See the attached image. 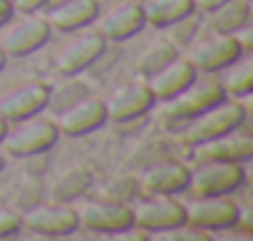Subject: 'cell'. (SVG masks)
Segmentation results:
<instances>
[{"label":"cell","mask_w":253,"mask_h":241,"mask_svg":"<svg viewBox=\"0 0 253 241\" xmlns=\"http://www.w3.org/2000/svg\"><path fill=\"white\" fill-rule=\"evenodd\" d=\"M18 127L13 132L5 135V142H8V149L10 154L15 157H35V154H42L47 152L57 137H60V130L55 122L45 117H28L23 122H15Z\"/></svg>","instance_id":"8992f818"},{"label":"cell","mask_w":253,"mask_h":241,"mask_svg":"<svg viewBox=\"0 0 253 241\" xmlns=\"http://www.w3.org/2000/svg\"><path fill=\"white\" fill-rule=\"evenodd\" d=\"M144 25H147V20H144V13H142L139 3H122V5L112 8L99 20V30L97 33L104 40L122 43V40H129L137 33H142Z\"/></svg>","instance_id":"ac0fdd59"},{"label":"cell","mask_w":253,"mask_h":241,"mask_svg":"<svg viewBox=\"0 0 253 241\" xmlns=\"http://www.w3.org/2000/svg\"><path fill=\"white\" fill-rule=\"evenodd\" d=\"M87 184H89V174L84 169H70L57 182L55 194H57V199H75V196H80L87 189Z\"/></svg>","instance_id":"cb8c5ba5"},{"label":"cell","mask_w":253,"mask_h":241,"mask_svg":"<svg viewBox=\"0 0 253 241\" xmlns=\"http://www.w3.org/2000/svg\"><path fill=\"white\" fill-rule=\"evenodd\" d=\"M20 219L25 229L40 236H70L80 229L77 209H70L65 204H40Z\"/></svg>","instance_id":"8fae6325"},{"label":"cell","mask_w":253,"mask_h":241,"mask_svg":"<svg viewBox=\"0 0 253 241\" xmlns=\"http://www.w3.org/2000/svg\"><path fill=\"white\" fill-rule=\"evenodd\" d=\"M191 3H194V10H199V13H213L226 0H191Z\"/></svg>","instance_id":"f1b7e54d"},{"label":"cell","mask_w":253,"mask_h":241,"mask_svg":"<svg viewBox=\"0 0 253 241\" xmlns=\"http://www.w3.org/2000/svg\"><path fill=\"white\" fill-rule=\"evenodd\" d=\"M209 28L213 33L233 35L243 25L251 23V0H226L213 13H209Z\"/></svg>","instance_id":"ffe728a7"},{"label":"cell","mask_w":253,"mask_h":241,"mask_svg":"<svg viewBox=\"0 0 253 241\" xmlns=\"http://www.w3.org/2000/svg\"><path fill=\"white\" fill-rule=\"evenodd\" d=\"M5 62H8V55H5V50H3V48H0V70L5 67Z\"/></svg>","instance_id":"1f68e13d"},{"label":"cell","mask_w":253,"mask_h":241,"mask_svg":"<svg viewBox=\"0 0 253 241\" xmlns=\"http://www.w3.org/2000/svg\"><path fill=\"white\" fill-rule=\"evenodd\" d=\"M132 219L144 231H164L186 224V209L181 201H176L169 194H147L144 199H137L129 204Z\"/></svg>","instance_id":"5b68a950"},{"label":"cell","mask_w":253,"mask_h":241,"mask_svg":"<svg viewBox=\"0 0 253 241\" xmlns=\"http://www.w3.org/2000/svg\"><path fill=\"white\" fill-rule=\"evenodd\" d=\"M139 5H142L144 20L152 23L154 28H169L171 23H176L179 18L194 10L191 0H144Z\"/></svg>","instance_id":"44dd1931"},{"label":"cell","mask_w":253,"mask_h":241,"mask_svg":"<svg viewBox=\"0 0 253 241\" xmlns=\"http://www.w3.org/2000/svg\"><path fill=\"white\" fill-rule=\"evenodd\" d=\"M189 174H191V169L184 162L162 159L142 174V189L147 194H169V196H174V194L186 192Z\"/></svg>","instance_id":"e0dca14e"},{"label":"cell","mask_w":253,"mask_h":241,"mask_svg":"<svg viewBox=\"0 0 253 241\" xmlns=\"http://www.w3.org/2000/svg\"><path fill=\"white\" fill-rule=\"evenodd\" d=\"M243 122H246L243 104L223 97L213 107H209V109H204V112H199L196 117L189 119L186 130L181 132V142L196 147V145H204V142H209L218 135H226V132L241 127Z\"/></svg>","instance_id":"6da1fadb"},{"label":"cell","mask_w":253,"mask_h":241,"mask_svg":"<svg viewBox=\"0 0 253 241\" xmlns=\"http://www.w3.org/2000/svg\"><path fill=\"white\" fill-rule=\"evenodd\" d=\"M52 35V28L47 20L42 18H28L23 23H18L13 30L5 33V38L0 40V48L5 50V55L13 57H25L33 55L35 50H40Z\"/></svg>","instance_id":"2e32d148"},{"label":"cell","mask_w":253,"mask_h":241,"mask_svg":"<svg viewBox=\"0 0 253 241\" xmlns=\"http://www.w3.org/2000/svg\"><path fill=\"white\" fill-rule=\"evenodd\" d=\"M20 229H23V219H20L15 211H10V209H0V239L15 236Z\"/></svg>","instance_id":"4316f807"},{"label":"cell","mask_w":253,"mask_h":241,"mask_svg":"<svg viewBox=\"0 0 253 241\" xmlns=\"http://www.w3.org/2000/svg\"><path fill=\"white\" fill-rule=\"evenodd\" d=\"M154 239H169V241H209V231L191 226V224H181L174 229H164V231H154Z\"/></svg>","instance_id":"484cf974"},{"label":"cell","mask_w":253,"mask_h":241,"mask_svg":"<svg viewBox=\"0 0 253 241\" xmlns=\"http://www.w3.org/2000/svg\"><path fill=\"white\" fill-rule=\"evenodd\" d=\"M107 50V40L97 33V30H89V33H82L77 35L72 43H67L60 55L55 57V70L60 75H80L82 70H87L92 62H97Z\"/></svg>","instance_id":"30bf717a"},{"label":"cell","mask_w":253,"mask_h":241,"mask_svg":"<svg viewBox=\"0 0 253 241\" xmlns=\"http://www.w3.org/2000/svg\"><path fill=\"white\" fill-rule=\"evenodd\" d=\"M77 219L80 226L94 234H112V236L134 224L129 204H122L114 199H97L84 204L82 209H77Z\"/></svg>","instance_id":"52a82bcc"},{"label":"cell","mask_w":253,"mask_h":241,"mask_svg":"<svg viewBox=\"0 0 253 241\" xmlns=\"http://www.w3.org/2000/svg\"><path fill=\"white\" fill-rule=\"evenodd\" d=\"M246 182L241 162H218V159H201L196 169L189 174L186 189L191 196H213V194H233Z\"/></svg>","instance_id":"3957f363"},{"label":"cell","mask_w":253,"mask_h":241,"mask_svg":"<svg viewBox=\"0 0 253 241\" xmlns=\"http://www.w3.org/2000/svg\"><path fill=\"white\" fill-rule=\"evenodd\" d=\"M199 25H201L199 10L186 13L184 18H179L176 23H171V25H169V28H171V43H174V45H189V43H191V38L196 35Z\"/></svg>","instance_id":"d4e9b609"},{"label":"cell","mask_w":253,"mask_h":241,"mask_svg":"<svg viewBox=\"0 0 253 241\" xmlns=\"http://www.w3.org/2000/svg\"><path fill=\"white\" fill-rule=\"evenodd\" d=\"M104 122H107L104 102L102 99H94V97H84V99L70 104L60 114L57 130L62 135H70V137H82V135H89V132L99 130Z\"/></svg>","instance_id":"5bb4252c"},{"label":"cell","mask_w":253,"mask_h":241,"mask_svg":"<svg viewBox=\"0 0 253 241\" xmlns=\"http://www.w3.org/2000/svg\"><path fill=\"white\" fill-rule=\"evenodd\" d=\"M5 135H8V122H5L3 117H0V142L5 140Z\"/></svg>","instance_id":"4dcf8cb0"},{"label":"cell","mask_w":253,"mask_h":241,"mask_svg":"<svg viewBox=\"0 0 253 241\" xmlns=\"http://www.w3.org/2000/svg\"><path fill=\"white\" fill-rule=\"evenodd\" d=\"M226 97L221 82L211 75L206 77H194L179 95H174L171 99H167V109L164 117L171 122H189L191 117H196L199 112L213 107L216 102H221Z\"/></svg>","instance_id":"7a4b0ae2"},{"label":"cell","mask_w":253,"mask_h":241,"mask_svg":"<svg viewBox=\"0 0 253 241\" xmlns=\"http://www.w3.org/2000/svg\"><path fill=\"white\" fill-rule=\"evenodd\" d=\"M154 107V95L147 87V82H124L119 85L109 99L104 102L107 109V119H114V122H129V119H137L142 114H147Z\"/></svg>","instance_id":"9c48e42d"},{"label":"cell","mask_w":253,"mask_h":241,"mask_svg":"<svg viewBox=\"0 0 253 241\" xmlns=\"http://www.w3.org/2000/svg\"><path fill=\"white\" fill-rule=\"evenodd\" d=\"M3 167H5V159H3V157H0V172H3Z\"/></svg>","instance_id":"d6a6232c"},{"label":"cell","mask_w":253,"mask_h":241,"mask_svg":"<svg viewBox=\"0 0 253 241\" xmlns=\"http://www.w3.org/2000/svg\"><path fill=\"white\" fill-rule=\"evenodd\" d=\"M241 55H243V50H241V45L233 35L213 33L211 38H206V40H201L191 48L189 60L196 67V72L213 75V72H221L226 65H231Z\"/></svg>","instance_id":"ba28073f"},{"label":"cell","mask_w":253,"mask_h":241,"mask_svg":"<svg viewBox=\"0 0 253 241\" xmlns=\"http://www.w3.org/2000/svg\"><path fill=\"white\" fill-rule=\"evenodd\" d=\"M10 3H15V0H10Z\"/></svg>","instance_id":"836d02e7"},{"label":"cell","mask_w":253,"mask_h":241,"mask_svg":"<svg viewBox=\"0 0 253 241\" xmlns=\"http://www.w3.org/2000/svg\"><path fill=\"white\" fill-rule=\"evenodd\" d=\"M179 55V50H176V45L171 43V40H154L142 55H139V60H137V70H139V75L147 80L149 75H154L157 70H162L167 62H171L174 57Z\"/></svg>","instance_id":"603a6c76"},{"label":"cell","mask_w":253,"mask_h":241,"mask_svg":"<svg viewBox=\"0 0 253 241\" xmlns=\"http://www.w3.org/2000/svg\"><path fill=\"white\" fill-rule=\"evenodd\" d=\"M196 159H218V162H248L253 157V137L248 130L236 127L226 135H218L204 145H196Z\"/></svg>","instance_id":"4fadbf2b"},{"label":"cell","mask_w":253,"mask_h":241,"mask_svg":"<svg viewBox=\"0 0 253 241\" xmlns=\"http://www.w3.org/2000/svg\"><path fill=\"white\" fill-rule=\"evenodd\" d=\"M97 15H99V0H62L47 13V23L52 30L75 33L80 28H87Z\"/></svg>","instance_id":"d6986e66"},{"label":"cell","mask_w":253,"mask_h":241,"mask_svg":"<svg viewBox=\"0 0 253 241\" xmlns=\"http://www.w3.org/2000/svg\"><path fill=\"white\" fill-rule=\"evenodd\" d=\"M50 102V87L45 82H25L0 97V117L5 122H23L40 114Z\"/></svg>","instance_id":"7c38bea8"},{"label":"cell","mask_w":253,"mask_h":241,"mask_svg":"<svg viewBox=\"0 0 253 241\" xmlns=\"http://www.w3.org/2000/svg\"><path fill=\"white\" fill-rule=\"evenodd\" d=\"M15 13V5L10 3V0H0V28H3Z\"/></svg>","instance_id":"f546056e"},{"label":"cell","mask_w":253,"mask_h":241,"mask_svg":"<svg viewBox=\"0 0 253 241\" xmlns=\"http://www.w3.org/2000/svg\"><path fill=\"white\" fill-rule=\"evenodd\" d=\"M196 67L191 65L189 57H174L171 62H167L162 70H157L154 75L147 77V87L154 95V102H167L174 95H179L194 77H196Z\"/></svg>","instance_id":"9a60e30c"},{"label":"cell","mask_w":253,"mask_h":241,"mask_svg":"<svg viewBox=\"0 0 253 241\" xmlns=\"http://www.w3.org/2000/svg\"><path fill=\"white\" fill-rule=\"evenodd\" d=\"M52 0H15V10H20V13H35V10H40V8H45V5H50Z\"/></svg>","instance_id":"83f0119b"},{"label":"cell","mask_w":253,"mask_h":241,"mask_svg":"<svg viewBox=\"0 0 253 241\" xmlns=\"http://www.w3.org/2000/svg\"><path fill=\"white\" fill-rule=\"evenodd\" d=\"M221 87L226 95H233V97H243L253 90V60L248 52H243L241 57H236L231 65H226L221 70Z\"/></svg>","instance_id":"7402d4cb"},{"label":"cell","mask_w":253,"mask_h":241,"mask_svg":"<svg viewBox=\"0 0 253 241\" xmlns=\"http://www.w3.org/2000/svg\"><path fill=\"white\" fill-rule=\"evenodd\" d=\"M186 209V224L199 226L204 231H223L236 229L241 221V209L231 199V194H213V196H194Z\"/></svg>","instance_id":"277c9868"}]
</instances>
